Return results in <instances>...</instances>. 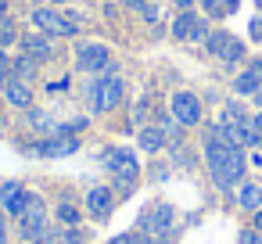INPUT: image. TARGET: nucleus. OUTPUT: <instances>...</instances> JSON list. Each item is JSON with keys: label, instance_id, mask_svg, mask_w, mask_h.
<instances>
[{"label": "nucleus", "instance_id": "39448f33", "mask_svg": "<svg viewBox=\"0 0 262 244\" xmlns=\"http://www.w3.org/2000/svg\"><path fill=\"white\" fill-rule=\"evenodd\" d=\"M208 172H212V180H215L219 190H237V183H241V176H244V147H237V151H230L223 162L208 165Z\"/></svg>", "mask_w": 262, "mask_h": 244}, {"label": "nucleus", "instance_id": "20e7f679", "mask_svg": "<svg viewBox=\"0 0 262 244\" xmlns=\"http://www.w3.org/2000/svg\"><path fill=\"white\" fill-rule=\"evenodd\" d=\"M15 223H18V237H22L26 244H36V237H40V233L51 226V223H47V201H43L40 194H33L29 208H26V212H22Z\"/></svg>", "mask_w": 262, "mask_h": 244}, {"label": "nucleus", "instance_id": "c85d7f7f", "mask_svg": "<svg viewBox=\"0 0 262 244\" xmlns=\"http://www.w3.org/2000/svg\"><path fill=\"white\" fill-rule=\"evenodd\" d=\"M251 40H258V43H262V18H255V22H251Z\"/></svg>", "mask_w": 262, "mask_h": 244}, {"label": "nucleus", "instance_id": "aec40b11", "mask_svg": "<svg viewBox=\"0 0 262 244\" xmlns=\"http://www.w3.org/2000/svg\"><path fill=\"white\" fill-rule=\"evenodd\" d=\"M258 86H262V76H258L255 69H248V72H241V76L233 79V90H237L241 97H251Z\"/></svg>", "mask_w": 262, "mask_h": 244}, {"label": "nucleus", "instance_id": "4468645a", "mask_svg": "<svg viewBox=\"0 0 262 244\" xmlns=\"http://www.w3.org/2000/svg\"><path fill=\"white\" fill-rule=\"evenodd\" d=\"M18 47H22V54H29L33 61H51L54 58V43H51V36H43V33H26V36H18Z\"/></svg>", "mask_w": 262, "mask_h": 244}, {"label": "nucleus", "instance_id": "c756f323", "mask_svg": "<svg viewBox=\"0 0 262 244\" xmlns=\"http://www.w3.org/2000/svg\"><path fill=\"white\" fill-rule=\"evenodd\" d=\"M144 4H147V0H126V8H133V11H137V15H140V11H144Z\"/></svg>", "mask_w": 262, "mask_h": 244}, {"label": "nucleus", "instance_id": "6ab92c4d", "mask_svg": "<svg viewBox=\"0 0 262 244\" xmlns=\"http://www.w3.org/2000/svg\"><path fill=\"white\" fill-rule=\"evenodd\" d=\"M54 215H58V223H61L65 230H72V226H79V223H83V208H79V205H72V201H61V205L54 208Z\"/></svg>", "mask_w": 262, "mask_h": 244}, {"label": "nucleus", "instance_id": "9d476101", "mask_svg": "<svg viewBox=\"0 0 262 244\" xmlns=\"http://www.w3.org/2000/svg\"><path fill=\"white\" fill-rule=\"evenodd\" d=\"M169 112H172V119H176L183 129L201 122V101H198L190 90H176V94H172V101H169Z\"/></svg>", "mask_w": 262, "mask_h": 244}, {"label": "nucleus", "instance_id": "f8f14e48", "mask_svg": "<svg viewBox=\"0 0 262 244\" xmlns=\"http://www.w3.org/2000/svg\"><path fill=\"white\" fill-rule=\"evenodd\" d=\"M172 223H176V208L172 205H155L151 212H144V219H140V230L147 233V237H165L169 230H172Z\"/></svg>", "mask_w": 262, "mask_h": 244}, {"label": "nucleus", "instance_id": "a878e982", "mask_svg": "<svg viewBox=\"0 0 262 244\" xmlns=\"http://www.w3.org/2000/svg\"><path fill=\"white\" fill-rule=\"evenodd\" d=\"M140 18H144V22H151V26H155V22L162 18V11H158V4H155V0H147V4H144V11H140Z\"/></svg>", "mask_w": 262, "mask_h": 244}, {"label": "nucleus", "instance_id": "dca6fc26", "mask_svg": "<svg viewBox=\"0 0 262 244\" xmlns=\"http://www.w3.org/2000/svg\"><path fill=\"white\" fill-rule=\"evenodd\" d=\"M137 144H140V151H147V154H158V151H165L169 137H165V129H162V126H140V133H137Z\"/></svg>", "mask_w": 262, "mask_h": 244}, {"label": "nucleus", "instance_id": "5701e85b", "mask_svg": "<svg viewBox=\"0 0 262 244\" xmlns=\"http://www.w3.org/2000/svg\"><path fill=\"white\" fill-rule=\"evenodd\" d=\"M18 43V29L11 26V18L4 22V26H0V51H8V47H15Z\"/></svg>", "mask_w": 262, "mask_h": 244}, {"label": "nucleus", "instance_id": "7ed1b4c3", "mask_svg": "<svg viewBox=\"0 0 262 244\" xmlns=\"http://www.w3.org/2000/svg\"><path fill=\"white\" fill-rule=\"evenodd\" d=\"M101 165L112 172V180H115L122 190H129V187L137 183V176H140L137 151H129V147H104V154H101Z\"/></svg>", "mask_w": 262, "mask_h": 244}, {"label": "nucleus", "instance_id": "0eeeda50", "mask_svg": "<svg viewBox=\"0 0 262 244\" xmlns=\"http://www.w3.org/2000/svg\"><path fill=\"white\" fill-rule=\"evenodd\" d=\"M205 47H208V54H212V58H219L223 65H237V61L244 58V43H241L237 36H230V33H223V29H215V33H208V40H205Z\"/></svg>", "mask_w": 262, "mask_h": 244}, {"label": "nucleus", "instance_id": "a211bd4d", "mask_svg": "<svg viewBox=\"0 0 262 244\" xmlns=\"http://www.w3.org/2000/svg\"><path fill=\"white\" fill-rule=\"evenodd\" d=\"M237 205L241 208H251V212L262 208V187L258 183H241L237 187Z\"/></svg>", "mask_w": 262, "mask_h": 244}, {"label": "nucleus", "instance_id": "4c0bfd02", "mask_svg": "<svg viewBox=\"0 0 262 244\" xmlns=\"http://www.w3.org/2000/svg\"><path fill=\"white\" fill-rule=\"evenodd\" d=\"M112 244H115V240H112Z\"/></svg>", "mask_w": 262, "mask_h": 244}, {"label": "nucleus", "instance_id": "4be33fe9", "mask_svg": "<svg viewBox=\"0 0 262 244\" xmlns=\"http://www.w3.org/2000/svg\"><path fill=\"white\" fill-rule=\"evenodd\" d=\"M244 119H248L244 104H237V101H226V104H223V119H219V122H244Z\"/></svg>", "mask_w": 262, "mask_h": 244}, {"label": "nucleus", "instance_id": "f257e3e1", "mask_svg": "<svg viewBox=\"0 0 262 244\" xmlns=\"http://www.w3.org/2000/svg\"><path fill=\"white\" fill-rule=\"evenodd\" d=\"M29 18H33L36 33H43V36H51V40H58V36H76V33H79V15H76V11H61V8L40 4V8H33Z\"/></svg>", "mask_w": 262, "mask_h": 244}, {"label": "nucleus", "instance_id": "393cba45", "mask_svg": "<svg viewBox=\"0 0 262 244\" xmlns=\"http://www.w3.org/2000/svg\"><path fill=\"white\" fill-rule=\"evenodd\" d=\"M198 4L208 11V18H223L226 15V8H223V0H198Z\"/></svg>", "mask_w": 262, "mask_h": 244}, {"label": "nucleus", "instance_id": "f03ea898", "mask_svg": "<svg viewBox=\"0 0 262 244\" xmlns=\"http://www.w3.org/2000/svg\"><path fill=\"white\" fill-rule=\"evenodd\" d=\"M122 94H126L122 76H119L115 69H108V72H101V76L94 79V86H90V108H94L97 115H108V112H115V108L122 104Z\"/></svg>", "mask_w": 262, "mask_h": 244}, {"label": "nucleus", "instance_id": "7c9ffc66", "mask_svg": "<svg viewBox=\"0 0 262 244\" xmlns=\"http://www.w3.org/2000/svg\"><path fill=\"white\" fill-rule=\"evenodd\" d=\"M251 126H255V129H258V133H262V108H258V112H255V115H251Z\"/></svg>", "mask_w": 262, "mask_h": 244}, {"label": "nucleus", "instance_id": "b1692460", "mask_svg": "<svg viewBox=\"0 0 262 244\" xmlns=\"http://www.w3.org/2000/svg\"><path fill=\"white\" fill-rule=\"evenodd\" d=\"M115 244H158V240L140 230V233H122V237H115Z\"/></svg>", "mask_w": 262, "mask_h": 244}, {"label": "nucleus", "instance_id": "423d86ee", "mask_svg": "<svg viewBox=\"0 0 262 244\" xmlns=\"http://www.w3.org/2000/svg\"><path fill=\"white\" fill-rule=\"evenodd\" d=\"M76 69L79 72H90V76H101V72L115 69L112 65V51L104 43H79L76 47Z\"/></svg>", "mask_w": 262, "mask_h": 244}, {"label": "nucleus", "instance_id": "c9c22d12", "mask_svg": "<svg viewBox=\"0 0 262 244\" xmlns=\"http://www.w3.org/2000/svg\"><path fill=\"white\" fill-rule=\"evenodd\" d=\"M0 244H8V230H0Z\"/></svg>", "mask_w": 262, "mask_h": 244}, {"label": "nucleus", "instance_id": "412c9836", "mask_svg": "<svg viewBox=\"0 0 262 244\" xmlns=\"http://www.w3.org/2000/svg\"><path fill=\"white\" fill-rule=\"evenodd\" d=\"M29 126H33L40 137H54V133H58L54 119H51L47 112H40V108H29Z\"/></svg>", "mask_w": 262, "mask_h": 244}, {"label": "nucleus", "instance_id": "2f4dec72", "mask_svg": "<svg viewBox=\"0 0 262 244\" xmlns=\"http://www.w3.org/2000/svg\"><path fill=\"white\" fill-rule=\"evenodd\" d=\"M237 4H241V0H223V8H226V15H230V11H237Z\"/></svg>", "mask_w": 262, "mask_h": 244}, {"label": "nucleus", "instance_id": "bb28decb", "mask_svg": "<svg viewBox=\"0 0 262 244\" xmlns=\"http://www.w3.org/2000/svg\"><path fill=\"white\" fill-rule=\"evenodd\" d=\"M237 237H241V244H262V230H255V226H248V230H241Z\"/></svg>", "mask_w": 262, "mask_h": 244}, {"label": "nucleus", "instance_id": "f704fd0d", "mask_svg": "<svg viewBox=\"0 0 262 244\" xmlns=\"http://www.w3.org/2000/svg\"><path fill=\"white\" fill-rule=\"evenodd\" d=\"M0 230H8V212L0 208Z\"/></svg>", "mask_w": 262, "mask_h": 244}, {"label": "nucleus", "instance_id": "6e6552de", "mask_svg": "<svg viewBox=\"0 0 262 244\" xmlns=\"http://www.w3.org/2000/svg\"><path fill=\"white\" fill-rule=\"evenodd\" d=\"M172 36L183 43H201V40H208V22L194 11H180L172 18Z\"/></svg>", "mask_w": 262, "mask_h": 244}, {"label": "nucleus", "instance_id": "72a5a7b5", "mask_svg": "<svg viewBox=\"0 0 262 244\" xmlns=\"http://www.w3.org/2000/svg\"><path fill=\"white\" fill-rule=\"evenodd\" d=\"M255 230H262V208H255Z\"/></svg>", "mask_w": 262, "mask_h": 244}, {"label": "nucleus", "instance_id": "1a4fd4ad", "mask_svg": "<svg viewBox=\"0 0 262 244\" xmlns=\"http://www.w3.org/2000/svg\"><path fill=\"white\" fill-rule=\"evenodd\" d=\"M29 201H33V190H26L18 180H4V183H0V208H4L11 219H18L29 208Z\"/></svg>", "mask_w": 262, "mask_h": 244}, {"label": "nucleus", "instance_id": "ddd939ff", "mask_svg": "<svg viewBox=\"0 0 262 244\" xmlns=\"http://www.w3.org/2000/svg\"><path fill=\"white\" fill-rule=\"evenodd\" d=\"M86 212H90L97 223H104V219L115 212V190H112V187H90V190H86Z\"/></svg>", "mask_w": 262, "mask_h": 244}, {"label": "nucleus", "instance_id": "2eb2a0df", "mask_svg": "<svg viewBox=\"0 0 262 244\" xmlns=\"http://www.w3.org/2000/svg\"><path fill=\"white\" fill-rule=\"evenodd\" d=\"M4 101L11 104V108H18V112H29L33 108V86L26 83V79H8V86H4Z\"/></svg>", "mask_w": 262, "mask_h": 244}, {"label": "nucleus", "instance_id": "e433bc0d", "mask_svg": "<svg viewBox=\"0 0 262 244\" xmlns=\"http://www.w3.org/2000/svg\"><path fill=\"white\" fill-rule=\"evenodd\" d=\"M58 4H69V0H51V8H58Z\"/></svg>", "mask_w": 262, "mask_h": 244}, {"label": "nucleus", "instance_id": "f3484780", "mask_svg": "<svg viewBox=\"0 0 262 244\" xmlns=\"http://www.w3.org/2000/svg\"><path fill=\"white\" fill-rule=\"evenodd\" d=\"M36 72H40V61H33L29 54H18V58H11V76H15V79H26V83H33V79H36Z\"/></svg>", "mask_w": 262, "mask_h": 244}, {"label": "nucleus", "instance_id": "473e14b6", "mask_svg": "<svg viewBox=\"0 0 262 244\" xmlns=\"http://www.w3.org/2000/svg\"><path fill=\"white\" fill-rule=\"evenodd\" d=\"M176 8H180V11H190V8H194V0H176Z\"/></svg>", "mask_w": 262, "mask_h": 244}, {"label": "nucleus", "instance_id": "9b49d317", "mask_svg": "<svg viewBox=\"0 0 262 244\" xmlns=\"http://www.w3.org/2000/svg\"><path fill=\"white\" fill-rule=\"evenodd\" d=\"M29 151L40 154V158H69V154L79 151V137H72V133H54V137H43L40 144H33Z\"/></svg>", "mask_w": 262, "mask_h": 244}, {"label": "nucleus", "instance_id": "cd10ccee", "mask_svg": "<svg viewBox=\"0 0 262 244\" xmlns=\"http://www.w3.org/2000/svg\"><path fill=\"white\" fill-rule=\"evenodd\" d=\"M61 244H86V240H83V230H79V226L61 230Z\"/></svg>", "mask_w": 262, "mask_h": 244}]
</instances>
